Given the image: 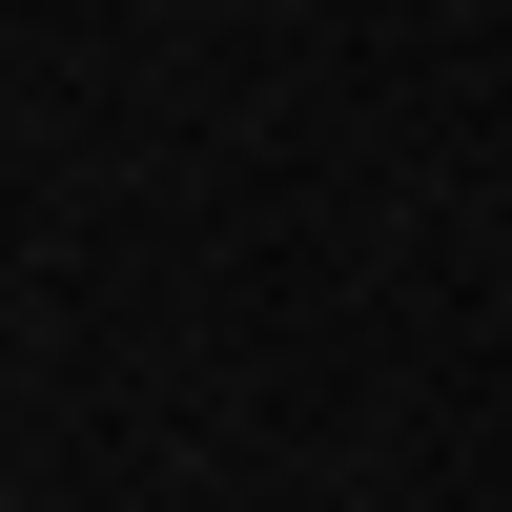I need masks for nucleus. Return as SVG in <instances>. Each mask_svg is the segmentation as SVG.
Instances as JSON below:
<instances>
[]
</instances>
